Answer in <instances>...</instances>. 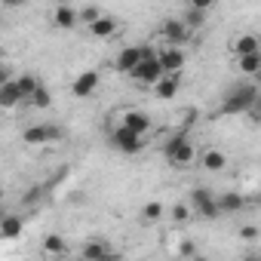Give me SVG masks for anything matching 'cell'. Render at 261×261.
<instances>
[{
    "label": "cell",
    "mask_w": 261,
    "mask_h": 261,
    "mask_svg": "<svg viewBox=\"0 0 261 261\" xmlns=\"http://www.w3.org/2000/svg\"><path fill=\"white\" fill-rule=\"evenodd\" d=\"M255 105H258V86H255V83H237V86H230V92L224 95L221 114H224V117H230V114H246V111L255 108Z\"/></svg>",
    "instance_id": "obj_1"
},
{
    "label": "cell",
    "mask_w": 261,
    "mask_h": 261,
    "mask_svg": "<svg viewBox=\"0 0 261 261\" xmlns=\"http://www.w3.org/2000/svg\"><path fill=\"white\" fill-rule=\"evenodd\" d=\"M163 154H166V160H169L172 166H178V169L191 166V163H194V145H191L188 133H175V136L163 145Z\"/></svg>",
    "instance_id": "obj_2"
},
{
    "label": "cell",
    "mask_w": 261,
    "mask_h": 261,
    "mask_svg": "<svg viewBox=\"0 0 261 261\" xmlns=\"http://www.w3.org/2000/svg\"><path fill=\"white\" fill-rule=\"evenodd\" d=\"M111 145L120 151V154H139L145 148V136H136L133 129H126L123 123L111 129Z\"/></svg>",
    "instance_id": "obj_3"
},
{
    "label": "cell",
    "mask_w": 261,
    "mask_h": 261,
    "mask_svg": "<svg viewBox=\"0 0 261 261\" xmlns=\"http://www.w3.org/2000/svg\"><path fill=\"white\" fill-rule=\"evenodd\" d=\"M62 136H65L62 126H56V123H37V126H28L25 133H22V142L25 145H53Z\"/></svg>",
    "instance_id": "obj_4"
},
{
    "label": "cell",
    "mask_w": 261,
    "mask_h": 261,
    "mask_svg": "<svg viewBox=\"0 0 261 261\" xmlns=\"http://www.w3.org/2000/svg\"><path fill=\"white\" fill-rule=\"evenodd\" d=\"M151 56H157L154 46H126V49H120V56L114 59V68H117L120 74H129L142 59H151Z\"/></svg>",
    "instance_id": "obj_5"
},
{
    "label": "cell",
    "mask_w": 261,
    "mask_h": 261,
    "mask_svg": "<svg viewBox=\"0 0 261 261\" xmlns=\"http://www.w3.org/2000/svg\"><path fill=\"white\" fill-rule=\"evenodd\" d=\"M191 206H194V212L203 215V218H218V215H221V212H218V200L212 197L209 188H194V194H191Z\"/></svg>",
    "instance_id": "obj_6"
},
{
    "label": "cell",
    "mask_w": 261,
    "mask_h": 261,
    "mask_svg": "<svg viewBox=\"0 0 261 261\" xmlns=\"http://www.w3.org/2000/svg\"><path fill=\"white\" fill-rule=\"evenodd\" d=\"M157 62H160L163 74H181V68L188 65V56H185L181 46H163L157 53Z\"/></svg>",
    "instance_id": "obj_7"
},
{
    "label": "cell",
    "mask_w": 261,
    "mask_h": 261,
    "mask_svg": "<svg viewBox=\"0 0 261 261\" xmlns=\"http://www.w3.org/2000/svg\"><path fill=\"white\" fill-rule=\"evenodd\" d=\"M160 74H163V68H160V62H157V56H151V59H142L133 71H129V77H133L136 83H148V86H154L157 80H160Z\"/></svg>",
    "instance_id": "obj_8"
},
{
    "label": "cell",
    "mask_w": 261,
    "mask_h": 261,
    "mask_svg": "<svg viewBox=\"0 0 261 261\" xmlns=\"http://www.w3.org/2000/svg\"><path fill=\"white\" fill-rule=\"evenodd\" d=\"M160 34H163L166 46H185V43L191 40V31L185 28V22H181V19H169V22H163Z\"/></svg>",
    "instance_id": "obj_9"
},
{
    "label": "cell",
    "mask_w": 261,
    "mask_h": 261,
    "mask_svg": "<svg viewBox=\"0 0 261 261\" xmlns=\"http://www.w3.org/2000/svg\"><path fill=\"white\" fill-rule=\"evenodd\" d=\"M95 89H98V74H95V71H83V74H77L74 83H71V92H74L77 98H89Z\"/></svg>",
    "instance_id": "obj_10"
},
{
    "label": "cell",
    "mask_w": 261,
    "mask_h": 261,
    "mask_svg": "<svg viewBox=\"0 0 261 261\" xmlns=\"http://www.w3.org/2000/svg\"><path fill=\"white\" fill-rule=\"evenodd\" d=\"M123 126H126V129H133L136 136H148L151 117H148L145 111H126V114H123Z\"/></svg>",
    "instance_id": "obj_11"
},
{
    "label": "cell",
    "mask_w": 261,
    "mask_h": 261,
    "mask_svg": "<svg viewBox=\"0 0 261 261\" xmlns=\"http://www.w3.org/2000/svg\"><path fill=\"white\" fill-rule=\"evenodd\" d=\"M53 22H56V28H62V31H71V28L77 25V10H74L71 4H56Z\"/></svg>",
    "instance_id": "obj_12"
},
{
    "label": "cell",
    "mask_w": 261,
    "mask_h": 261,
    "mask_svg": "<svg viewBox=\"0 0 261 261\" xmlns=\"http://www.w3.org/2000/svg\"><path fill=\"white\" fill-rule=\"evenodd\" d=\"M178 83H181L178 74H160V80L154 83V95H157V98H175Z\"/></svg>",
    "instance_id": "obj_13"
},
{
    "label": "cell",
    "mask_w": 261,
    "mask_h": 261,
    "mask_svg": "<svg viewBox=\"0 0 261 261\" xmlns=\"http://www.w3.org/2000/svg\"><path fill=\"white\" fill-rule=\"evenodd\" d=\"M89 34H92V37H98V40L114 37V34H117V19H114V16H98V19L89 25Z\"/></svg>",
    "instance_id": "obj_14"
},
{
    "label": "cell",
    "mask_w": 261,
    "mask_h": 261,
    "mask_svg": "<svg viewBox=\"0 0 261 261\" xmlns=\"http://www.w3.org/2000/svg\"><path fill=\"white\" fill-rule=\"evenodd\" d=\"M218 200V212L224 215H233V212H243V206H246V200H243V194H237V191H227V194H221V197H215Z\"/></svg>",
    "instance_id": "obj_15"
},
{
    "label": "cell",
    "mask_w": 261,
    "mask_h": 261,
    "mask_svg": "<svg viewBox=\"0 0 261 261\" xmlns=\"http://www.w3.org/2000/svg\"><path fill=\"white\" fill-rule=\"evenodd\" d=\"M22 218L13 212V215H4L0 218V240H16V237H22Z\"/></svg>",
    "instance_id": "obj_16"
},
{
    "label": "cell",
    "mask_w": 261,
    "mask_h": 261,
    "mask_svg": "<svg viewBox=\"0 0 261 261\" xmlns=\"http://www.w3.org/2000/svg\"><path fill=\"white\" fill-rule=\"evenodd\" d=\"M237 68H240L243 74H252V77H258V74H261V53L255 49V53L237 56Z\"/></svg>",
    "instance_id": "obj_17"
},
{
    "label": "cell",
    "mask_w": 261,
    "mask_h": 261,
    "mask_svg": "<svg viewBox=\"0 0 261 261\" xmlns=\"http://www.w3.org/2000/svg\"><path fill=\"white\" fill-rule=\"evenodd\" d=\"M200 163H203L206 172H221V169L227 166V157H224L221 151H206V154L200 157Z\"/></svg>",
    "instance_id": "obj_18"
},
{
    "label": "cell",
    "mask_w": 261,
    "mask_h": 261,
    "mask_svg": "<svg viewBox=\"0 0 261 261\" xmlns=\"http://www.w3.org/2000/svg\"><path fill=\"white\" fill-rule=\"evenodd\" d=\"M19 101H22V95H19L16 83H13V80H7L4 86H0V108H16Z\"/></svg>",
    "instance_id": "obj_19"
},
{
    "label": "cell",
    "mask_w": 261,
    "mask_h": 261,
    "mask_svg": "<svg viewBox=\"0 0 261 261\" xmlns=\"http://www.w3.org/2000/svg\"><path fill=\"white\" fill-rule=\"evenodd\" d=\"M80 255H83V258H89V261H98V258H108V255H111V249H108L105 243H98V240H89V243H83Z\"/></svg>",
    "instance_id": "obj_20"
},
{
    "label": "cell",
    "mask_w": 261,
    "mask_h": 261,
    "mask_svg": "<svg viewBox=\"0 0 261 261\" xmlns=\"http://www.w3.org/2000/svg\"><path fill=\"white\" fill-rule=\"evenodd\" d=\"M13 83H16V89H19V95H22V101H25V98L34 92V86H37L40 80H37L34 74H19V77H13Z\"/></svg>",
    "instance_id": "obj_21"
},
{
    "label": "cell",
    "mask_w": 261,
    "mask_h": 261,
    "mask_svg": "<svg viewBox=\"0 0 261 261\" xmlns=\"http://www.w3.org/2000/svg\"><path fill=\"white\" fill-rule=\"evenodd\" d=\"M255 49H258V37L255 34H243V37L233 40V53L237 56H246V53H255Z\"/></svg>",
    "instance_id": "obj_22"
},
{
    "label": "cell",
    "mask_w": 261,
    "mask_h": 261,
    "mask_svg": "<svg viewBox=\"0 0 261 261\" xmlns=\"http://www.w3.org/2000/svg\"><path fill=\"white\" fill-rule=\"evenodd\" d=\"M28 101H31L34 108H49V105H53V95H49V89H46L43 83H37V86H34V92L28 95Z\"/></svg>",
    "instance_id": "obj_23"
},
{
    "label": "cell",
    "mask_w": 261,
    "mask_h": 261,
    "mask_svg": "<svg viewBox=\"0 0 261 261\" xmlns=\"http://www.w3.org/2000/svg\"><path fill=\"white\" fill-rule=\"evenodd\" d=\"M43 252H46V255H65V252H68V246H65V237H59V233H49V237L43 240Z\"/></svg>",
    "instance_id": "obj_24"
},
{
    "label": "cell",
    "mask_w": 261,
    "mask_h": 261,
    "mask_svg": "<svg viewBox=\"0 0 261 261\" xmlns=\"http://www.w3.org/2000/svg\"><path fill=\"white\" fill-rule=\"evenodd\" d=\"M185 28L188 31H197V28H203V22H206V13L203 10H194V7H188V13H185Z\"/></svg>",
    "instance_id": "obj_25"
},
{
    "label": "cell",
    "mask_w": 261,
    "mask_h": 261,
    "mask_svg": "<svg viewBox=\"0 0 261 261\" xmlns=\"http://www.w3.org/2000/svg\"><path fill=\"white\" fill-rule=\"evenodd\" d=\"M142 218H145V221H160V218H163V203H148V206L142 209Z\"/></svg>",
    "instance_id": "obj_26"
},
{
    "label": "cell",
    "mask_w": 261,
    "mask_h": 261,
    "mask_svg": "<svg viewBox=\"0 0 261 261\" xmlns=\"http://www.w3.org/2000/svg\"><path fill=\"white\" fill-rule=\"evenodd\" d=\"M98 16H101V13H98L95 7H86V10H80V13H77V22H83V25H92Z\"/></svg>",
    "instance_id": "obj_27"
},
{
    "label": "cell",
    "mask_w": 261,
    "mask_h": 261,
    "mask_svg": "<svg viewBox=\"0 0 261 261\" xmlns=\"http://www.w3.org/2000/svg\"><path fill=\"white\" fill-rule=\"evenodd\" d=\"M43 194H46V188H43V185H34V188L25 194V203L31 206V203H37V200H43Z\"/></svg>",
    "instance_id": "obj_28"
},
{
    "label": "cell",
    "mask_w": 261,
    "mask_h": 261,
    "mask_svg": "<svg viewBox=\"0 0 261 261\" xmlns=\"http://www.w3.org/2000/svg\"><path fill=\"white\" fill-rule=\"evenodd\" d=\"M240 237H243L246 243H252V240H258V227H255V224H246V227H240Z\"/></svg>",
    "instance_id": "obj_29"
},
{
    "label": "cell",
    "mask_w": 261,
    "mask_h": 261,
    "mask_svg": "<svg viewBox=\"0 0 261 261\" xmlns=\"http://www.w3.org/2000/svg\"><path fill=\"white\" fill-rule=\"evenodd\" d=\"M172 218H175V221H188V218H191V212H188V206H185V203H178V206L172 209Z\"/></svg>",
    "instance_id": "obj_30"
},
{
    "label": "cell",
    "mask_w": 261,
    "mask_h": 261,
    "mask_svg": "<svg viewBox=\"0 0 261 261\" xmlns=\"http://www.w3.org/2000/svg\"><path fill=\"white\" fill-rule=\"evenodd\" d=\"M191 7H194V10H203V13H206V10H212V7H215V0H191Z\"/></svg>",
    "instance_id": "obj_31"
},
{
    "label": "cell",
    "mask_w": 261,
    "mask_h": 261,
    "mask_svg": "<svg viewBox=\"0 0 261 261\" xmlns=\"http://www.w3.org/2000/svg\"><path fill=\"white\" fill-rule=\"evenodd\" d=\"M178 252H181V255H197V246H194V243H188V240H185V243H181V246H178Z\"/></svg>",
    "instance_id": "obj_32"
},
{
    "label": "cell",
    "mask_w": 261,
    "mask_h": 261,
    "mask_svg": "<svg viewBox=\"0 0 261 261\" xmlns=\"http://www.w3.org/2000/svg\"><path fill=\"white\" fill-rule=\"evenodd\" d=\"M7 80H13V74H10V68H7V65H4V68H0V86H4V83H7Z\"/></svg>",
    "instance_id": "obj_33"
},
{
    "label": "cell",
    "mask_w": 261,
    "mask_h": 261,
    "mask_svg": "<svg viewBox=\"0 0 261 261\" xmlns=\"http://www.w3.org/2000/svg\"><path fill=\"white\" fill-rule=\"evenodd\" d=\"M194 120H197V111H194V108H191V111H188V117H185V129H188V126H191V123H194Z\"/></svg>",
    "instance_id": "obj_34"
},
{
    "label": "cell",
    "mask_w": 261,
    "mask_h": 261,
    "mask_svg": "<svg viewBox=\"0 0 261 261\" xmlns=\"http://www.w3.org/2000/svg\"><path fill=\"white\" fill-rule=\"evenodd\" d=\"M22 4H25V0H4V7H10V10L13 7H22Z\"/></svg>",
    "instance_id": "obj_35"
},
{
    "label": "cell",
    "mask_w": 261,
    "mask_h": 261,
    "mask_svg": "<svg viewBox=\"0 0 261 261\" xmlns=\"http://www.w3.org/2000/svg\"><path fill=\"white\" fill-rule=\"evenodd\" d=\"M56 4H71V0H56Z\"/></svg>",
    "instance_id": "obj_36"
},
{
    "label": "cell",
    "mask_w": 261,
    "mask_h": 261,
    "mask_svg": "<svg viewBox=\"0 0 261 261\" xmlns=\"http://www.w3.org/2000/svg\"><path fill=\"white\" fill-rule=\"evenodd\" d=\"M0 68H4V59H0Z\"/></svg>",
    "instance_id": "obj_37"
}]
</instances>
